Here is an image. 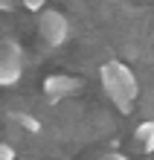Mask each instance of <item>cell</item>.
Masks as SVG:
<instances>
[{"label":"cell","instance_id":"6da1fadb","mask_svg":"<svg viewBox=\"0 0 154 160\" xmlns=\"http://www.w3.org/2000/svg\"><path fill=\"white\" fill-rule=\"evenodd\" d=\"M99 76H102L105 93L111 96V102L117 105V111L119 114H131L134 102H137V96H140V82L131 73V67L122 64V61H105L102 70H99Z\"/></svg>","mask_w":154,"mask_h":160},{"label":"cell","instance_id":"7a4b0ae2","mask_svg":"<svg viewBox=\"0 0 154 160\" xmlns=\"http://www.w3.org/2000/svg\"><path fill=\"white\" fill-rule=\"evenodd\" d=\"M23 73V50L15 38H6L0 47V84L12 88Z\"/></svg>","mask_w":154,"mask_h":160},{"label":"cell","instance_id":"3957f363","mask_svg":"<svg viewBox=\"0 0 154 160\" xmlns=\"http://www.w3.org/2000/svg\"><path fill=\"white\" fill-rule=\"evenodd\" d=\"M38 35L50 47H61L70 38V21L61 12H55V9H47V12L38 15Z\"/></svg>","mask_w":154,"mask_h":160},{"label":"cell","instance_id":"277c9868","mask_svg":"<svg viewBox=\"0 0 154 160\" xmlns=\"http://www.w3.org/2000/svg\"><path fill=\"white\" fill-rule=\"evenodd\" d=\"M79 88H82V82L73 79V76H64V73H55V76L44 79V93H47L50 102H61V99L70 96V93H76Z\"/></svg>","mask_w":154,"mask_h":160},{"label":"cell","instance_id":"5b68a950","mask_svg":"<svg viewBox=\"0 0 154 160\" xmlns=\"http://www.w3.org/2000/svg\"><path fill=\"white\" fill-rule=\"evenodd\" d=\"M134 140H137V146L142 148V152H154V119H146L140 122L137 131H134Z\"/></svg>","mask_w":154,"mask_h":160},{"label":"cell","instance_id":"8992f818","mask_svg":"<svg viewBox=\"0 0 154 160\" xmlns=\"http://www.w3.org/2000/svg\"><path fill=\"white\" fill-rule=\"evenodd\" d=\"M15 119H17V125H21L23 131H29V134H38V131H41V122H38L35 117H29V114H17Z\"/></svg>","mask_w":154,"mask_h":160},{"label":"cell","instance_id":"52a82bcc","mask_svg":"<svg viewBox=\"0 0 154 160\" xmlns=\"http://www.w3.org/2000/svg\"><path fill=\"white\" fill-rule=\"evenodd\" d=\"M23 6L29 9V12H38V15H41L44 6H47V0H23Z\"/></svg>","mask_w":154,"mask_h":160},{"label":"cell","instance_id":"ba28073f","mask_svg":"<svg viewBox=\"0 0 154 160\" xmlns=\"http://www.w3.org/2000/svg\"><path fill=\"white\" fill-rule=\"evenodd\" d=\"M0 160H15V148L9 146V143L0 146Z\"/></svg>","mask_w":154,"mask_h":160},{"label":"cell","instance_id":"9c48e42d","mask_svg":"<svg viewBox=\"0 0 154 160\" xmlns=\"http://www.w3.org/2000/svg\"><path fill=\"white\" fill-rule=\"evenodd\" d=\"M99 160H128V157H122V154H105V157H99Z\"/></svg>","mask_w":154,"mask_h":160},{"label":"cell","instance_id":"30bf717a","mask_svg":"<svg viewBox=\"0 0 154 160\" xmlns=\"http://www.w3.org/2000/svg\"><path fill=\"white\" fill-rule=\"evenodd\" d=\"M0 6H3V12H12V0H0Z\"/></svg>","mask_w":154,"mask_h":160},{"label":"cell","instance_id":"8fae6325","mask_svg":"<svg viewBox=\"0 0 154 160\" xmlns=\"http://www.w3.org/2000/svg\"><path fill=\"white\" fill-rule=\"evenodd\" d=\"M146 108H148V114H151V119H154V102H146Z\"/></svg>","mask_w":154,"mask_h":160}]
</instances>
